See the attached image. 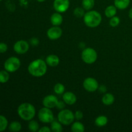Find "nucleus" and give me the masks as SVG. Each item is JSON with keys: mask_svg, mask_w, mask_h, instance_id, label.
Segmentation results:
<instances>
[{"mask_svg": "<svg viewBox=\"0 0 132 132\" xmlns=\"http://www.w3.org/2000/svg\"><path fill=\"white\" fill-rule=\"evenodd\" d=\"M63 101L67 105H73L77 102V96L72 92H66L63 94Z\"/></svg>", "mask_w": 132, "mask_h": 132, "instance_id": "ddd939ff", "label": "nucleus"}, {"mask_svg": "<svg viewBox=\"0 0 132 132\" xmlns=\"http://www.w3.org/2000/svg\"><path fill=\"white\" fill-rule=\"evenodd\" d=\"M21 67V61L17 57H10L5 61L4 63L5 70L9 72L13 73L19 69Z\"/></svg>", "mask_w": 132, "mask_h": 132, "instance_id": "423d86ee", "label": "nucleus"}, {"mask_svg": "<svg viewBox=\"0 0 132 132\" xmlns=\"http://www.w3.org/2000/svg\"><path fill=\"white\" fill-rule=\"evenodd\" d=\"M38 119L43 123H51L55 119L54 115L50 108L43 107L38 112Z\"/></svg>", "mask_w": 132, "mask_h": 132, "instance_id": "0eeeda50", "label": "nucleus"}, {"mask_svg": "<svg viewBox=\"0 0 132 132\" xmlns=\"http://www.w3.org/2000/svg\"><path fill=\"white\" fill-rule=\"evenodd\" d=\"M59 99L54 95H48L45 96L43 99V105L44 107L52 109L56 107Z\"/></svg>", "mask_w": 132, "mask_h": 132, "instance_id": "f8f14e48", "label": "nucleus"}, {"mask_svg": "<svg viewBox=\"0 0 132 132\" xmlns=\"http://www.w3.org/2000/svg\"><path fill=\"white\" fill-rule=\"evenodd\" d=\"M21 124L18 121H12L9 126V130L12 132H18L21 130Z\"/></svg>", "mask_w": 132, "mask_h": 132, "instance_id": "5701e85b", "label": "nucleus"}, {"mask_svg": "<svg viewBox=\"0 0 132 132\" xmlns=\"http://www.w3.org/2000/svg\"><path fill=\"white\" fill-rule=\"evenodd\" d=\"M102 103L106 106H110L115 102V97L111 93H106L102 97Z\"/></svg>", "mask_w": 132, "mask_h": 132, "instance_id": "dca6fc26", "label": "nucleus"}, {"mask_svg": "<svg viewBox=\"0 0 132 132\" xmlns=\"http://www.w3.org/2000/svg\"><path fill=\"white\" fill-rule=\"evenodd\" d=\"M14 50L16 54H24L28 51L30 48L29 43L24 40H19L15 43L14 45Z\"/></svg>", "mask_w": 132, "mask_h": 132, "instance_id": "1a4fd4ad", "label": "nucleus"}, {"mask_svg": "<svg viewBox=\"0 0 132 132\" xmlns=\"http://www.w3.org/2000/svg\"><path fill=\"white\" fill-rule=\"evenodd\" d=\"M30 43L32 46H37L39 43V40L37 37H32L30 40Z\"/></svg>", "mask_w": 132, "mask_h": 132, "instance_id": "2f4dec72", "label": "nucleus"}, {"mask_svg": "<svg viewBox=\"0 0 132 132\" xmlns=\"http://www.w3.org/2000/svg\"><path fill=\"white\" fill-rule=\"evenodd\" d=\"M63 34V30L59 26H53L50 27L46 32V35L49 39L52 41L57 40L60 38Z\"/></svg>", "mask_w": 132, "mask_h": 132, "instance_id": "9b49d317", "label": "nucleus"}, {"mask_svg": "<svg viewBox=\"0 0 132 132\" xmlns=\"http://www.w3.org/2000/svg\"><path fill=\"white\" fill-rule=\"evenodd\" d=\"M117 12V9L115 5H109L104 10V14L106 17L110 19L112 17L116 15Z\"/></svg>", "mask_w": 132, "mask_h": 132, "instance_id": "a211bd4d", "label": "nucleus"}, {"mask_svg": "<svg viewBox=\"0 0 132 132\" xmlns=\"http://www.w3.org/2000/svg\"><path fill=\"white\" fill-rule=\"evenodd\" d=\"M82 7L86 11L92 10L95 5V0H82Z\"/></svg>", "mask_w": 132, "mask_h": 132, "instance_id": "4be33fe9", "label": "nucleus"}, {"mask_svg": "<svg viewBox=\"0 0 132 132\" xmlns=\"http://www.w3.org/2000/svg\"><path fill=\"white\" fill-rule=\"evenodd\" d=\"M83 87L86 91L88 92H95L99 88V82L94 77H89L85 79L83 81Z\"/></svg>", "mask_w": 132, "mask_h": 132, "instance_id": "6e6552de", "label": "nucleus"}, {"mask_svg": "<svg viewBox=\"0 0 132 132\" xmlns=\"http://www.w3.org/2000/svg\"><path fill=\"white\" fill-rule=\"evenodd\" d=\"M128 16L129 18L132 20V8L130 9V10H129V13H128Z\"/></svg>", "mask_w": 132, "mask_h": 132, "instance_id": "c9c22d12", "label": "nucleus"}, {"mask_svg": "<svg viewBox=\"0 0 132 132\" xmlns=\"http://www.w3.org/2000/svg\"><path fill=\"white\" fill-rule=\"evenodd\" d=\"M51 128L48 126H43V127L40 128L39 130V132H50L51 131Z\"/></svg>", "mask_w": 132, "mask_h": 132, "instance_id": "72a5a7b5", "label": "nucleus"}, {"mask_svg": "<svg viewBox=\"0 0 132 132\" xmlns=\"http://www.w3.org/2000/svg\"><path fill=\"white\" fill-rule=\"evenodd\" d=\"M98 90H99L101 93H106V90L107 88L104 85H101V86H99V88Z\"/></svg>", "mask_w": 132, "mask_h": 132, "instance_id": "f704fd0d", "label": "nucleus"}, {"mask_svg": "<svg viewBox=\"0 0 132 132\" xmlns=\"http://www.w3.org/2000/svg\"><path fill=\"white\" fill-rule=\"evenodd\" d=\"M28 130L32 132H36L38 131L40 128L38 122L35 120H30L28 122Z\"/></svg>", "mask_w": 132, "mask_h": 132, "instance_id": "b1692460", "label": "nucleus"}, {"mask_svg": "<svg viewBox=\"0 0 132 132\" xmlns=\"http://www.w3.org/2000/svg\"><path fill=\"white\" fill-rule=\"evenodd\" d=\"M85 9L82 7H77L73 10V14L77 18H81L84 16L85 14Z\"/></svg>", "mask_w": 132, "mask_h": 132, "instance_id": "cd10ccee", "label": "nucleus"}, {"mask_svg": "<svg viewBox=\"0 0 132 132\" xmlns=\"http://www.w3.org/2000/svg\"><path fill=\"white\" fill-rule=\"evenodd\" d=\"M130 4V0H114V5L119 10H125Z\"/></svg>", "mask_w": 132, "mask_h": 132, "instance_id": "f3484780", "label": "nucleus"}, {"mask_svg": "<svg viewBox=\"0 0 132 132\" xmlns=\"http://www.w3.org/2000/svg\"><path fill=\"white\" fill-rule=\"evenodd\" d=\"M97 52L93 48L88 47L84 48L81 53V59L86 64H94L97 60Z\"/></svg>", "mask_w": 132, "mask_h": 132, "instance_id": "39448f33", "label": "nucleus"}, {"mask_svg": "<svg viewBox=\"0 0 132 132\" xmlns=\"http://www.w3.org/2000/svg\"><path fill=\"white\" fill-rule=\"evenodd\" d=\"M48 65L43 59H37L32 61L28 66V72L32 76L41 77L45 76L47 72Z\"/></svg>", "mask_w": 132, "mask_h": 132, "instance_id": "f257e3e1", "label": "nucleus"}, {"mask_svg": "<svg viewBox=\"0 0 132 132\" xmlns=\"http://www.w3.org/2000/svg\"><path fill=\"white\" fill-rule=\"evenodd\" d=\"M8 46L5 43H0V53L3 54L7 51Z\"/></svg>", "mask_w": 132, "mask_h": 132, "instance_id": "7c9ffc66", "label": "nucleus"}, {"mask_svg": "<svg viewBox=\"0 0 132 132\" xmlns=\"http://www.w3.org/2000/svg\"><path fill=\"white\" fill-rule=\"evenodd\" d=\"M36 1H37V2H39V3H43L44 2V1H45L46 0H36Z\"/></svg>", "mask_w": 132, "mask_h": 132, "instance_id": "e433bc0d", "label": "nucleus"}, {"mask_svg": "<svg viewBox=\"0 0 132 132\" xmlns=\"http://www.w3.org/2000/svg\"><path fill=\"white\" fill-rule=\"evenodd\" d=\"M53 7L55 12L61 14L65 12L70 7V0H54Z\"/></svg>", "mask_w": 132, "mask_h": 132, "instance_id": "9d476101", "label": "nucleus"}, {"mask_svg": "<svg viewBox=\"0 0 132 132\" xmlns=\"http://www.w3.org/2000/svg\"><path fill=\"white\" fill-rule=\"evenodd\" d=\"M63 17L61 13L55 12L50 17V22L53 26H60L63 23Z\"/></svg>", "mask_w": 132, "mask_h": 132, "instance_id": "2eb2a0df", "label": "nucleus"}, {"mask_svg": "<svg viewBox=\"0 0 132 132\" xmlns=\"http://www.w3.org/2000/svg\"><path fill=\"white\" fill-rule=\"evenodd\" d=\"M75 116V119H76L77 121H80V120L82 119L83 118V113L81 112V110H77L74 113Z\"/></svg>", "mask_w": 132, "mask_h": 132, "instance_id": "c756f323", "label": "nucleus"}, {"mask_svg": "<svg viewBox=\"0 0 132 132\" xmlns=\"http://www.w3.org/2000/svg\"><path fill=\"white\" fill-rule=\"evenodd\" d=\"M85 127L82 122L79 121L73 122L71 126V131L73 132H84Z\"/></svg>", "mask_w": 132, "mask_h": 132, "instance_id": "aec40b11", "label": "nucleus"}, {"mask_svg": "<svg viewBox=\"0 0 132 132\" xmlns=\"http://www.w3.org/2000/svg\"><path fill=\"white\" fill-rule=\"evenodd\" d=\"M54 91L57 95H63L65 92V87L62 83H57L54 85Z\"/></svg>", "mask_w": 132, "mask_h": 132, "instance_id": "393cba45", "label": "nucleus"}, {"mask_svg": "<svg viewBox=\"0 0 132 132\" xmlns=\"http://www.w3.org/2000/svg\"><path fill=\"white\" fill-rule=\"evenodd\" d=\"M3 1V0H0V1Z\"/></svg>", "mask_w": 132, "mask_h": 132, "instance_id": "4c0bfd02", "label": "nucleus"}, {"mask_svg": "<svg viewBox=\"0 0 132 132\" xmlns=\"http://www.w3.org/2000/svg\"><path fill=\"white\" fill-rule=\"evenodd\" d=\"M120 22H121L120 18H119L118 16L115 15V16L110 18L109 21V24L112 27H117V26L120 24Z\"/></svg>", "mask_w": 132, "mask_h": 132, "instance_id": "c85d7f7f", "label": "nucleus"}, {"mask_svg": "<svg viewBox=\"0 0 132 132\" xmlns=\"http://www.w3.org/2000/svg\"><path fill=\"white\" fill-rule=\"evenodd\" d=\"M9 79H10V75L8 71H6V70L0 71V83H6L9 81Z\"/></svg>", "mask_w": 132, "mask_h": 132, "instance_id": "a878e982", "label": "nucleus"}, {"mask_svg": "<svg viewBox=\"0 0 132 132\" xmlns=\"http://www.w3.org/2000/svg\"><path fill=\"white\" fill-rule=\"evenodd\" d=\"M108 119L106 116H99L95 119V125L97 127L101 128L104 127L108 124Z\"/></svg>", "mask_w": 132, "mask_h": 132, "instance_id": "6ab92c4d", "label": "nucleus"}, {"mask_svg": "<svg viewBox=\"0 0 132 132\" xmlns=\"http://www.w3.org/2000/svg\"><path fill=\"white\" fill-rule=\"evenodd\" d=\"M57 120L63 125L69 126L74 122V113L69 109L61 110L57 115Z\"/></svg>", "mask_w": 132, "mask_h": 132, "instance_id": "20e7f679", "label": "nucleus"}, {"mask_svg": "<svg viewBox=\"0 0 132 132\" xmlns=\"http://www.w3.org/2000/svg\"><path fill=\"white\" fill-rule=\"evenodd\" d=\"M8 125V120L4 116L0 115V132L3 131L7 128Z\"/></svg>", "mask_w": 132, "mask_h": 132, "instance_id": "bb28decb", "label": "nucleus"}, {"mask_svg": "<svg viewBox=\"0 0 132 132\" xmlns=\"http://www.w3.org/2000/svg\"><path fill=\"white\" fill-rule=\"evenodd\" d=\"M65 104H66V103H64L63 101H58V103H57V104L56 108L61 110L64 109V107H65Z\"/></svg>", "mask_w": 132, "mask_h": 132, "instance_id": "473e14b6", "label": "nucleus"}, {"mask_svg": "<svg viewBox=\"0 0 132 132\" xmlns=\"http://www.w3.org/2000/svg\"><path fill=\"white\" fill-rule=\"evenodd\" d=\"M85 25L89 28H96L102 22V15L96 10H88L85 12L83 16Z\"/></svg>", "mask_w": 132, "mask_h": 132, "instance_id": "7ed1b4c3", "label": "nucleus"}, {"mask_svg": "<svg viewBox=\"0 0 132 132\" xmlns=\"http://www.w3.org/2000/svg\"><path fill=\"white\" fill-rule=\"evenodd\" d=\"M50 128L54 132H61L63 130V125L59 121L54 119L50 123Z\"/></svg>", "mask_w": 132, "mask_h": 132, "instance_id": "412c9836", "label": "nucleus"}, {"mask_svg": "<svg viewBox=\"0 0 132 132\" xmlns=\"http://www.w3.org/2000/svg\"><path fill=\"white\" fill-rule=\"evenodd\" d=\"M45 61L49 67H55L59 64L60 59L57 55H55V54H50L46 57Z\"/></svg>", "mask_w": 132, "mask_h": 132, "instance_id": "4468645a", "label": "nucleus"}, {"mask_svg": "<svg viewBox=\"0 0 132 132\" xmlns=\"http://www.w3.org/2000/svg\"><path fill=\"white\" fill-rule=\"evenodd\" d=\"M18 114L23 121H30L35 117L36 110L34 106L29 103H24L21 104L18 108Z\"/></svg>", "mask_w": 132, "mask_h": 132, "instance_id": "f03ea898", "label": "nucleus"}]
</instances>
